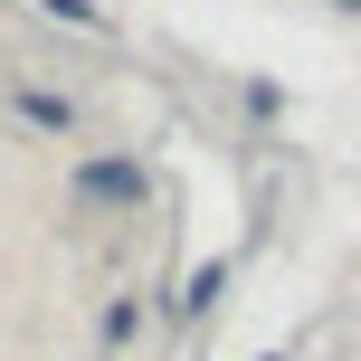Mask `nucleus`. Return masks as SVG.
Returning <instances> with one entry per match:
<instances>
[{"label":"nucleus","instance_id":"f257e3e1","mask_svg":"<svg viewBox=\"0 0 361 361\" xmlns=\"http://www.w3.org/2000/svg\"><path fill=\"white\" fill-rule=\"evenodd\" d=\"M152 180H143V162H76V200H95V209H133V200H143Z\"/></svg>","mask_w":361,"mask_h":361},{"label":"nucleus","instance_id":"f03ea898","mask_svg":"<svg viewBox=\"0 0 361 361\" xmlns=\"http://www.w3.org/2000/svg\"><path fill=\"white\" fill-rule=\"evenodd\" d=\"M19 114H29V124H48V133H67V124H76V114H67V95H38V86L19 95Z\"/></svg>","mask_w":361,"mask_h":361},{"label":"nucleus","instance_id":"7ed1b4c3","mask_svg":"<svg viewBox=\"0 0 361 361\" xmlns=\"http://www.w3.org/2000/svg\"><path fill=\"white\" fill-rule=\"evenodd\" d=\"M219 286H228V267H200V276H190V295H180V314H209V295H219Z\"/></svg>","mask_w":361,"mask_h":361},{"label":"nucleus","instance_id":"20e7f679","mask_svg":"<svg viewBox=\"0 0 361 361\" xmlns=\"http://www.w3.org/2000/svg\"><path fill=\"white\" fill-rule=\"evenodd\" d=\"M57 19H76V29H105V10H95V0H48Z\"/></svg>","mask_w":361,"mask_h":361},{"label":"nucleus","instance_id":"39448f33","mask_svg":"<svg viewBox=\"0 0 361 361\" xmlns=\"http://www.w3.org/2000/svg\"><path fill=\"white\" fill-rule=\"evenodd\" d=\"M267 361H286V352H267Z\"/></svg>","mask_w":361,"mask_h":361}]
</instances>
